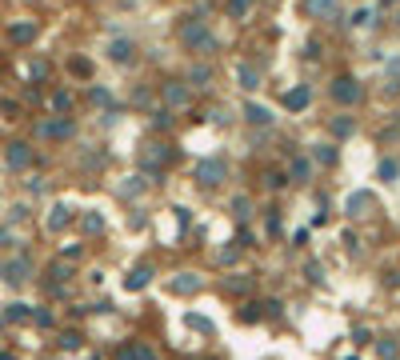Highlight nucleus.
<instances>
[{
	"label": "nucleus",
	"mask_w": 400,
	"mask_h": 360,
	"mask_svg": "<svg viewBox=\"0 0 400 360\" xmlns=\"http://www.w3.org/2000/svg\"><path fill=\"white\" fill-rule=\"evenodd\" d=\"M0 360H16V357H12V352H0Z\"/></svg>",
	"instance_id": "7"
},
{
	"label": "nucleus",
	"mask_w": 400,
	"mask_h": 360,
	"mask_svg": "<svg viewBox=\"0 0 400 360\" xmlns=\"http://www.w3.org/2000/svg\"><path fill=\"white\" fill-rule=\"evenodd\" d=\"M4 165H8V172H21V168L32 165V148L24 141H12L8 148H4Z\"/></svg>",
	"instance_id": "2"
},
{
	"label": "nucleus",
	"mask_w": 400,
	"mask_h": 360,
	"mask_svg": "<svg viewBox=\"0 0 400 360\" xmlns=\"http://www.w3.org/2000/svg\"><path fill=\"white\" fill-rule=\"evenodd\" d=\"M220 172H224V168L216 165V160H209V165H200V180H204V184H216Z\"/></svg>",
	"instance_id": "4"
},
{
	"label": "nucleus",
	"mask_w": 400,
	"mask_h": 360,
	"mask_svg": "<svg viewBox=\"0 0 400 360\" xmlns=\"http://www.w3.org/2000/svg\"><path fill=\"white\" fill-rule=\"evenodd\" d=\"M32 32H36L32 24H12V28H8V36H12V40H28Z\"/></svg>",
	"instance_id": "5"
},
{
	"label": "nucleus",
	"mask_w": 400,
	"mask_h": 360,
	"mask_svg": "<svg viewBox=\"0 0 400 360\" xmlns=\"http://www.w3.org/2000/svg\"><path fill=\"white\" fill-rule=\"evenodd\" d=\"M0 316H4V324H24V320H32V309H28V304H21V300H12V304L0 312Z\"/></svg>",
	"instance_id": "3"
},
{
	"label": "nucleus",
	"mask_w": 400,
	"mask_h": 360,
	"mask_svg": "<svg viewBox=\"0 0 400 360\" xmlns=\"http://www.w3.org/2000/svg\"><path fill=\"white\" fill-rule=\"evenodd\" d=\"M0 276H4V280H8L12 288H21L24 280L32 276V261H28V256H12V261L0 264Z\"/></svg>",
	"instance_id": "1"
},
{
	"label": "nucleus",
	"mask_w": 400,
	"mask_h": 360,
	"mask_svg": "<svg viewBox=\"0 0 400 360\" xmlns=\"http://www.w3.org/2000/svg\"><path fill=\"white\" fill-rule=\"evenodd\" d=\"M0 333H4V316H0Z\"/></svg>",
	"instance_id": "8"
},
{
	"label": "nucleus",
	"mask_w": 400,
	"mask_h": 360,
	"mask_svg": "<svg viewBox=\"0 0 400 360\" xmlns=\"http://www.w3.org/2000/svg\"><path fill=\"white\" fill-rule=\"evenodd\" d=\"M248 120H260V124H268V112H264V108H257V104H252V108H248Z\"/></svg>",
	"instance_id": "6"
}]
</instances>
